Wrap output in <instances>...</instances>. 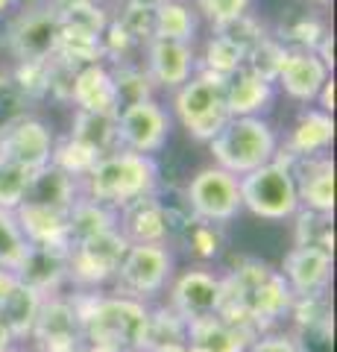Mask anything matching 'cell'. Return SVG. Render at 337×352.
Here are the masks:
<instances>
[{
    "instance_id": "32",
    "label": "cell",
    "mask_w": 337,
    "mask_h": 352,
    "mask_svg": "<svg viewBox=\"0 0 337 352\" xmlns=\"http://www.w3.org/2000/svg\"><path fill=\"white\" fill-rule=\"evenodd\" d=\"M173 244H182L185 252H188L197 264H209L223 252L226 238H223V226L205 223V220H194V223L185 229Z\"/></svg>"
},
{
    "instance_id": "47",
    "label": "cell",
    "mask_w": 337,
    "mask_h": 352,
    "mask_svg": "<svg viewBox=\"0 0 337 352\" xmlns=\"http://www.w3.org/2000/svg\"><path fill=\"white\" fill-rule=\"evenodd\" d=\"M12 6H15V0H0V15H6Z\"/></svg>"
},
{
    "instance_id": "14",
    "label": "cell",
    "mask_w": 337,
    "mask_h": 352,
    "mask_svg": "<svg viewBox=\"0 0 337 352\" xmlns=\"http://www.w3.org/2000/svg\"><path fill=\"white\" fill-rule=\"evenodd\" d=\"M332 270L334 258L329 250L320 247H305V244H293L288 250V256L281 258V279L290 288L293 296H323L329 294L332 285Z\"/></svg>"
},
{
    "instance_id": "31",
    "label": "cell",
    "mask_w": 337,
    "mask_h": 352,
    "mask_svg": "<svg viewBox=\"0 0 337 352\" xmlns=\"http://www.w3.org/2000/svg\"><path fill=\"white\" fill-rule=\"evenodd\" d=\"M185 329L188 323L173 311V308H150V320H147V335H144V349L141 352H165L170 346L185 344Z\"/></svg>"
},
{
    "instance_id": "25",
    "label": "cell",
    "mask_w": 337,
    "mask_h": 352,
    "mask_svg": "<svg viewBox=\"0 0 337 352\" xmlns=\"http://www.w3.org/2000/svg\"><path fill=\"white\" fill-rule=\"evenodd\" d=\"M73 144L94 153L97 159L108 156L117 150V115L115 112H85L77 109L71 120V135Z\"/></svg>"
},
{
    "instance_id": "18",
    "label": "cell",
    "mask_w": 337,
    "mask_h": 352,
    "mask_svg": "<svg viewBox=\"0 0 337 352\" xmlns=\"http://www.w3.org/2000/svg\"><path fill=\"white\" fill-rule=\"evenodd\" d=\"M279 162H285L293 173L297 194H299V208L317 212V214L334 212V159L332 156L279 159Z\"/></svg>"
},
{
    "instance_id": "26",
    "label": "cell",
    "mask_w": 337,
    "mask_h": 352,
    "mask_svg": "<svg viewBox=\"0 0 337 352\" xmlns=\"http://www.w3.org/2000/svg\"><path fill=\"white\" fill-rule=\"evenodd\" d=\"M41 305H45V296L27 288L24 282H15L12 288L0 296V320L9 329L12 340H27L32 335Z\"/></svg>"
},
{
    "instance_id": "29",
    "label": "cell",
    "mask_w": 337,
    "mask_h": 352,
    "mask_svg": "<svg viewBox=\"0 0 337 352\" xmlns=\"http://www.w3.org/2000/svg\"><path fill=\"white\" fill-rule=\"evenodd\" d=\"M108 229H117L115 208L94 203L89 197H80V200L71 206V212H68V247L82 244V241H89V238H97V235L108 232Z\"/></svg>"
},
{
    "instance_id": "2",
    "label": "cell",
    "mask_w": 337,
    "mask_h": 352,
    "mask_svg": "<svg viewBox=\"0 0 337 352\" xmlns=\"http://www.w3.org/2000/svg\"><path fill=\"white\" fill-rule=\"evenodd\" d=\"M80 314L82 340L91 346H103L112 352H141L144 349L150 308L147 302L126 300L117 294L82 291L71 296Z\"/></svg>"
},
{
    "instance_id": "8",
    "label": "cell",
    "mask_w": 337,
    "mask_h": 352,
    "mask_svg": "<svg viewBox=\"0 0 337 352\" xmlns=\"http://www.w3.org/2000/svg\"><path fill=\"white\" fill-rule=\"evenodd\" d=\"M185 200L197 220L205 223L226 226L244 212L241 203V182L229 170L217 168V164H205L185 185Z\"/></svg>"
},
{
    "instance_id": "35",
    "label": "cell",
    "mask_w": 337,
    "mask_h": 352,
    "mask_svg": "<svg viewBox=\"0 0 337 352\" xmlns=\"http://www.w3.org/2000/svg\"><path fill=\"white\" fill-rule=\"evenodd\" d=\"M285 56H288L285 44H281L276 36H267L264 41L255 44V47L246 53L244 68L255 71L258 76H264V80H270V82H276V74L281 68V62H285Z\"/></svg>"
},
{
    "instance_id": "1",
    "label": "cell",
    "mask_w": 337,
    "mask_h": 352,
    "mask_svg": "<svg viewBox=\"0 0 337 352\" xmlns=\"http://www.w3.org/2000/svg\"><path fill=\"white\" fill-rule=\"evenodd\" d=\"M290 288L267 261L244 258L223 273V305L217 314L249 332H273V326L290 314Z\"/></svg>"
},
{
    "instance_id": "40",
    "label": "cell",
    "mask_w": 337,
    "mask_h": 352,
    "mask_svg": "<svg viewBox=\"0 0 337 352\" xmlns=\"http://www.w3.org/2000/svg\"><path fill=\"white\" fill-rule=\"evenodd\" d=\"M50 164H56L59 170H65L68 176H73V179H80V182H82V176L97 164V156H94V153H89L85 147L73 144L71 138H65V141H59V144L53 147V159H50Z\"/></svg>"
},
{
    "instance_id": "45",
    "label": "cell",
    "mask_w": 337,
    "mask_h": 352,
    "mask_svg": "<svg viewBox=\"0 0 337 352\" xmlns=\"http://www.w3.org/2000/svg\"><path fill=\"white\" fill-rule=\"evenodd\" d=\"M12 335H9V329L3 326V320H0V352H6V349H12Z\"/></svg>"
},
{
    "instance_id": "43",
    "label": "cell",
    "mask_w": 337,
    "mask_h": 352,
    "mask_svg": "<svg viewBox=\"0 0 337 352\" xmlns=\"http://www.w3.org/2000/svg\"><path fill=\"white\" fill-rule=\"evenodd\" d=\"M317 109H323V112H329V115H334V76H329L325 80V85L320 88V94H317Z\"/></svg>"
},
{
    "instance_id": "46",
    "label": "cell",
    "mask_w": 337,
    "mask_h": 352,
    "mask_svg": "<svg viewBox=\"0 0 337 352\" xmlns=\"http://www.w3.org/2000/svg\"><path fill=\"white\" fill-rule=\"evenodd\" d=\"M80 352H112V349H103V346H91V344H85V340H82Z\"/></svg>"
},
{
    "instance_id": "24",
    "label": "cell",
    "mask_w": 337,
    "mask_h": 352,
    "mask_svg": "<svg viewBox=\"0 0 337 352\" xmlns=\"http://www.w3.org/2000/svg\"><path fill=\"white\" fill-rule=\"evenodd\" d=\"M71 103L85 112H115V88L112 71L106 62L82 65L73 71L71 82Z\"/></svg>"
},
{
    "instance_id": "19",
    "label": "cell",
    "mask_w": 337,
    "mask_h": 352,
    "mask_svg": "<svg viewBox=\"0 0 337 352\" xmlns=\"http://www.w3.org/2000/svg\"><path fill=\"white\" fill-rule=\"evenodd\" d=\"M332 76V71L323 65V59L314 50H293L288 47V56L281 62V68L276 74V85L285 91L290 100H297L302 106H308L317 100L320 88Z\"/></svg>"
},
{
    "instance_id": "7",
    "label": "cell",
    "mask_w": 337,
    "mask_h": 352,
    "mask_svg": "<svg viewBox=\"0 0 337 352\" xmlns=\"http://www.w3.org/2000/svg\"><path fill=\"white\" fill-rule=\"evenodd\" d=\"M237 182H241V203L249 214L270 223H285L299 212L297 182L285 162L273 159L253 173L237 176Z\"/></svg>"
},
{
    "instance_id": "38",
    "label": "cell",
    "mask_w": 337,
    "mask_h": 352,
    "mask_svg": "<svg viewBox=\"0 0 337 352\" xmlns=\"http://www.w3.org/2000/svg\"><path fill=\"white\" fill-rule=\"evenodd\" d=\"M153 12H156V6H144V3L126 0L124 12H117L115 21L124 27V32L138 44V47H144L147 41H153Z\"/></svg>"
},
{
    "instance_id": "6",
    "label": "cell",
    "mask_w": 337,
    "mask_h": 352,
    "mask_svg": "<svg viewBox=\"0 0 337 352\" xmlns=\"http://www.w3.org/2000/svg\"><path fill=\"white\" fill-rule=\"evenodd\" d=\"M176 273V256L170 244H129L115 273V294L147 302L165 294Z\"/></svg>"
},
{
    "instance_id": "27",
    "label": "cell",
    "mask_w": 337,
    "mask_h": 352,
    "mask_svg": "<svg viewBox=\"0 0 337 352\" xmlns=\"http://www.w3.org/2000/svg\"><path fill=\"white\" fill-rule=\"evenodd\" d=\"M12 214L27 238V244H65L68 247V214L53 212V208H41V206H30V203H21Z\"/></svg>"
},
{
    "instance_id": "11",
    "label": "cell",
    "mask_w": 337,
    "mask_h": 352,
    "mask_svg": "<svg viewBox=\"0 0 337 352\" xmlns=\"http://www.w3.org/2000/svg\"><path fill=\"white\" fill-rule=\"evenodd\" d=\"M62 36L59 12L50 3H38L32 9H21L9 24L6 44L18 62H50L56 56Z\"/></svg>"
},
{
    "instance_id": "3",
    "label": "cell",
    "mask_w": 337,
    "mask_h": 352,
    "mask_svg": "<svg viewBox=\"0 0 337 352\" xmlns=\"http://www.w3.org/2000/svg\"><path fill=\"white\" fill-rule=\"evenodd\" d=\"M159 164L153 156L141 153L115 150L108 156L97 159V164L82 176L80 188L82 197L94 203H103L108 208H124L126 203L141 200L147 194H156L159 188Z\"/></svg>"
},
{
    "instance_id": "36",
    "label": "cell",
    "mask_w": 337,
    "mask_h": 352,
    "mask_svg": "<svg viewBox=\"0 0 337 352\" xmlns=\"http://www.w3.org/2000/svg\"><path fill=\"white\" fill-rule=\"evenodd\" d=\"M27 252V238L21 232L12 212L0 208V267L15 270Z\"/></svg>"
},
{
    "instance_id": "15",
    "label": "cell",
    "mask_w": 337,
    "mask_h": 352,
    "mask_svg": "<svg viewBox=\"0 0 337 352\" xmlns=\"http://www.w3.org/2000/svg\"><path fill=\"white\" fill-rule=\"evenodd\" d=\"M334 144V118L317 106L299 109L285 141H279V159H314L329 156Z\"/></svg>"
},
{
    "instance_id": "20",
    "label": "cell",
    "mask_w": 337,
    "mask_h": 352,
    "mask_svg": "<svg viewBox=\"0 0 337 352\" xmlns=\"http://www.w3.org/2000/svg\"><path fill=\"white\" fill-rule=\"evenodd\" d=\"M223 97L229 118H264L276 100V82L264 80L249 68H241L226 76Z\"/></svg>"
},
{
    "instance_id": "21",
    "label": "cell",
    "mask_w": 337,
    "mask_h": 352,
    "mask_svg": "<svg viewBox=\"0 0 337 352\" xmlns=\"http://www.w3.org/2000/svg\"><path fill=\"white\" fill-rule=\"evenodd\" d=\"M117 232L129 244H167V220L159 194H147L117 208Z\"/></svg>"
},
{
    "instance_id": "51",
    "label": "cell",
    "mask_w": 337,
    "mask_h": 352,
    "mask_svg": "<svg viewBox=\"0 0 337 352\" xmlns=\"http://www.w3.org/2000/svg\"><path fill=\"white\" fill-rule=\"evenodd\" d=\"M6 352H21V349H15V346H12V349H6Z\"/></svg>"
},
{
    "instance_id": "28",
    "label": "cell",
    "mask_w": 337,
    "mask_h": 352,
    "mask_svg": "<svg viewBox=\"0 0 337 352\" xmlns=\"http://www.w3.org/2000/svg\"><path fill=\"white\" fill-rule=\"evenodd\" d=\"M200 32V15L191 0H161L153 12V38L194 44Z\"/></svg>"
},
{
    "instance_id": "50",
    "label": "cell",
    "mask_w": 337,
    "mask_h": 352,
    "mask_svg": "<svg viewBox=\"0 0 337 352\" xmlns=\"http://www.w3.org/2000/svg\"><path fill=\"white\" fill-rule=\"evenodd\" d=\"M91 3H106V0H91Z\"/></svg>"
},
{
    "instance_id": "12",
    "label": "cell",
    "mask_w": 337,
    "mask_h": 352,
    "mask_svg": "<svg viewBox=\"0 0 337 352\" xmlns=\"http://www.w3.org/2000/svg\"><path fill=\"white\" fill-rule=\"evenodd\" d=\"M173 129V118L167 106H161L156 97L135 106H126L117 112V150L156 156L167 144Z\"/></svg>"
},
{
    "instance_id": "42",
    "label": "cell",
    "mask_w": 337,
    "mask_h": 352,
    "mask_svg": "<svg viewBox=\"0 0 337 352\" xmlns=\"http://www.w3.org/2000/svg\"><path fill=\"white\" fill-rule=\"evenodd\" d=\"M27 115V100L18 91V85L12 82L9 74H0V132L9 129L18 118Z\"/></svg>"
},
{
    "instance_id": "48",
    "label": "cell",
    "mask_w": 337,
    "mask_h": 352,
    "mask_svg": "<svg viewBox=\"0 0 337 352\" xmlns=\"http://www.w3.org/2000/svg\"><path fill=\"white\" fill-rule=\"evenodd\" d=\"M132 3H144V6H159L161 0H132Z\"/></svg>"
},
{
    "instance_id": "4",
    "label": "cell",
    "mask_w": 337,
    "mask_h": 352,
    "mask_svg": "<svg viewBox=\"0 0 337 352\" xmlns=\"http://www.w3.org/2000/svg\"><path fill=\"white\" fill-rule=\"evenodd\" d=\"M279 132L267 118H229L223 129L209 141L211 164L244 176L273 162L279 153Z\"/></svg>"
},
{
    "instance_id": "41",
    "label": "cell",
    "mask_w": 337,
    "mask_h": 352,
    "mask_svg": "<svg viewBox=\"0 0 337 352\" xmlns=\"http://www.w3.org/2000/svg\"><path fill=\"white\" fill-rule=\"evenodd\" d=\"M191 3L197 9V15L209 21L211 27H223L229 21L246 15L253 0H191Z\"/></svg>"
},
{
    "instance_id": "34",
    "label": "cell",
    "mask_w": 337,
    "mask_h": 352,
    "mask_svg": "<svg viewBox=\"0 0 337 352\" xmlns=\"http://www.w3.org/2000/svg\"><path fill=\"white\" fill-rule=\"evenodd\" d=\"M293 217H297V244L334 252V226H332L334 220H332V214H317V212L299 208Z\"/></svg>"
},
{
    "instance_id": "44",
    "label": "cell",
    "mask_w": 337,
    "mask_h": 352,
    "mask_svg": "<svg viewBox=\"0 0 337 352\" xmlns=\"http://www.w3.org/2000/svg\"><path fill=\"white\" fill-rule=\"evenodd\" d=\"M18 282V276L12 270H6V267H0V296H3L9 288H12V285Z\"/></svg>"
},
{
    "instance_id": "39",
    "label": "cell",
    "mask_w": 337,
    "mask_h": 352,
    "mask_svg": "<svg viewBox=\"0 0 337 352\" xmlns=\"http://www.w3.org/2000/svg\"><path fill=\"white\" fill-rule=\"evenodd\" d=\"M214 32H220L223 38H229L237 50L244 53V59H246V53L255 47V44H261L264 41L270 32L264 30V24H261L258 18H253V15H241V18H235V21H229V24H223V27H214Z\"/></svg>"
},
{
    "instance_id": "5",
    "label": "cell",
    "mask_w": 337,
    "mask_h": 352,
    "mask_svg": "<svg viewBox=\"0 0 337 352\" xmlns=\"http://www.w3.org/2000/svg\"><path fill=\"white\" fill-rule=\"evenodd\" d=\"M223 82L220 76L197 71L185 85H179L170 97V118L188 132L194 141H209L223 129L229 120L226 112V97H223Z\"/></svg>"
},
{
    "instance_id": "16",
    "label": "cell",
    "mask_w": 337,
    "mask_h": 352,
    "mask_svg": "<svg viewBox=\"0 0 337 352\" xmlns=\"http://www.w3.org/2000/svg\"><path fill=\"white\" fill-rule=\"evenodd\" d=\"M141 65H144L156 88H165L173 94L197 74V50H194V44L185 41L153 38L144 44V62Z\"/></svg>"
},
{
    "instance_id": "13",
    "label": "cell",
    "mask_w": 337,
    "mask_h": 352,
    "mask_svg": "<svg viewBox=\"0 0 337 352\" xmlns=\"http://www.w3.org/2000/svg\"><path fill=\"white\" fill-rule=\"evenodd\" d=\"M53 147H56L53 129L36 115L18 118L12 126L0 132V159L21 164L30 173L47 168L53 159Z\"/></svg>"
},
{
    "instance_id": "22",
    "label": "cell",
    "mask_w": 337,
    "mask_h": 352,
    "mask_svg": "<svg viewBox=\"0 0 337 352\" xmlns=\"http://www.w3.org/2000/svg\"><path fill=\"white\" fill-rule=\"evenodd\" d=\"M255 332L237 326L226 317H202V320H191L185 329V344L191 352H246L249 340Z\"/></svg>"
},
{
    "instance_id": "49",
    "label": "cell",
    "mask_w": 337,
    "mask_h": 352,
    "mask_svg": "<svg viewBox=\"0 0 337 352\" xmlns=\"http://www.w3.org/2000/svg\"><path fill=\"white\" fill-rule=\"evenodd\" d=\"M314 3H329V0H314Z\"/></svg>"
},
{
    "instance_id": "37",
    "label": "cell",
    "mask_w": 337,
    "mask_h": 352,
    "mask_svg": "<svg viewBox=\"0 0 337 352\" xmlns=\"http://www.w3.org/2000/svg\"><path fill=\"white\" fill-rule=\"evenodd\" d=\"M30 179H32V173L27 168L0 159V208H6V212H15V208L24 203L27 188H30Z\"/></svg>"
},
{
    "instance_id": "9",
    "label": "cell",
    "mask_w": 337,
    "mask_h": 352,
    "mask_svg": "<svg viewBox=\"0 0 337 352\" xmlns=\"http://www.w3.org/2000/svg\"><path fill=\"white\" fill-rule=\"evenodd\" d=\"M126 247H129V241L117 229H108V232L97 238L68 247V282L80 291L103 288V285L115 279L117 264H121Z\"/></svg>"
},
{
    "instance_id": "33",
    "label": "cell",
    "mask_w": 337,
    "mask_h": 352,
    "mask_svg": "<svg viewBox=\"0 0 337 352\" xmlns=\"http://www.w3.org/2000/svg\"><path fill=\"white\" fill-rule=\"evenodd\" d=\"M241 68H244V53L237 50L229 38H223L220 32H211V38L205 41L202 53L197 56V71L214 74V76H220V80H226V76H232Z\"/></svg>"
},
{
    "instance_id": "23",
    "label": "cell",
    "mask_w": 337,
    "mask_h": 352,
    "mask_svg": "<svg viewBox=\"0 0 337 352\" xmlns=\"http://www.w3.org/2000/svg\"><path fill=\"white\" fill-rule=\"evenodd\" d=\"M80 197H82L80 179H73V176L59 170L56 164H47V168H41V170L32 173L24 203L41 206V208H53V212L68 214L71 206L77 203Z\"/></svg>"
},
{
    "instance_id": "30",
    "label": "cell",
    "mask_w": 337,
    "mask_h": 352,
    "mask_svg": "<svg viewBox=\"0 0 337 352\" xmlns=\"http://www.w3.org/2000/svg\"><path fill=\"white\" fill-rule=\"evenodd\" d=\"M108 71H112V88H115V115L126 106H135L156 97V85L144 71V65L121 62V65H108Z\"/></svg>"
},
{
    "instance_id": "10",
    "label": "cell",
    "mask_w": 337,
    "mask_h": 352,
    "mask_svg": "<svg viewBox=\"0 0 337 352\" xmlns=\"http://www.w3.org/2000/svg\"><path fill=\"white\" fill-rule=\"evenodd\" d=\"M223 305V276L209 264H191L173 273L167 285V308H173L185 323L214 317Z\"/></svg>"
},
{
    "instance_id": "17",
    "label": "cell",
    "mask_w": 337,
    "mask_h": 352,
    "mask_svg": "<svg viewBox=\"0 0 337 352\" xmlns=\"http://www.w3.org/2000/svg\"><path fill=\"white\" fill-rule=\"evenodd\" d=\"M18 282L36 294L56 296L62 285H68V247L65 244H27L21 264L12 270Z\"/></svg>"
}]
</instances>
